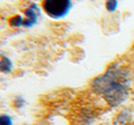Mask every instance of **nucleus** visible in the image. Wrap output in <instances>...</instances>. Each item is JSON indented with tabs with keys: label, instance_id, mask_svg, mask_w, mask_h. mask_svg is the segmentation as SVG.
<instances>
[{
	"label": "nucleus",
	"instance_id": "nucleus-6",
	"mask_svg": "<svg viewBox=\"0 0 134 125\" xmlns=\"http://www.w3.org/2000/svg\"><path fill=\"white\" fill-rule=\"evenodd\" d=\"M106 9L109 12H114L118 7L117 0H106Z\"/></svg>",
	"mask_w": 134,
	"mask_h": 125
},
{
	"label": "nucleus",
	"instance_id": "nucleus-4",
	"mask_svg": "<svg viewBox=\"0 0 134 125\" xmlns=\"http://www.w3.org/2000/svg\"><path fill=\"white\" fill-rule=\"evenodd\" d=\"M13 63L11 59L8 57H2L0 59V72L4 74H8L12 71Z\"/></svg>",
	"mask_w": 134,
	"mask_h": 125
},
{
	"label": "nucleus",
	"instance_id": "nucleus-2",
	"mask_svg": "<svg viewBox=\"0 0 134 125\" xmlns=\"http://www.w3.org/2000/svg\"><path fill=\"white\" fill-rule=\"evenodd\" d=\"M41 6L52 19H61L68 15L72 8V0H42Z\"/></svg>",
	"mask_w": 134,
	"mask_h": 125
},
{
	"label": "nucleus",
	"instance_id": "nucleus-1",
	"mask_svg": "<svg viewBox=\"0 0 134 125\" xmlns=\"http://www.w3.org/2000/svg\"><path fill=\"white\" fill-rule=\"evenodd\" d=\"M93 89L111 105H118L128 95V76L122 69L110 68L93 81Z\"/></svg>",
	"mask_w": 134,
	"mask_h": 125
},
{
	"label": "nucleus",
	"instance_id": "nucleus-7",
	"mask_svg": "<svg viewBox=\"0 0 134 125\" xmlns=\"http://www.w3.org/2000/svg\"><path fill=\"white\" fill-rule=\"evenodd\" d=\"M0 125H13L12 118L7 114L0 115Z\"/></svg>",
	"mask_w": 134,
	"mask_h": 125
},
{
	"label": "nucleus",
	"instance_id": "nucleus-5",
	"mask_svg": "<svg viewBox=\"0 0 134 125\" xmlns=\"http://www.w3.org/2000/svg\"><path fill=\"white\" fill-rule=\"evenodd\" d=\"M23 23H24V17L20 14H16V15H13L10 18H8V24L12 28L23 27Z\"/></svg>",
	"mask_w": 134,
	"mask_h": 125
},
{
	"label": "nucleus",
	"instance_id": "nucleus-3",
	"mask_svg": "<svg viewBox=\"0 0 134 125\" xmlns=\"http://www.w3.org/2000/svg\"><path fill=\"white\" fill-rule=\"evenodd\" d=\"M40 11L36 4H31L28 8L24 10V23L23 27L25 28H31L38 21V16Z\"/></svg>",
	"mask_w": 134,
	"mask_h": 125
},
{
	"label": "nucleus",
	"instance_id": "nucleus-8",
	"mask_svg": "<svg viewBox=\"0 0 134 125\" xmlns=\"http://www.w3.org/2000/svg\"><path fill=\"white\" fill-rule=\"evenodd\" d=\"M24 105H25V100L21 96H17L14 99V101H13V106L17 108V109H20V108L24 107Z\"/></svg>",
	"mask_w": 134,
	"mask_h": 125
}]
</instances>
